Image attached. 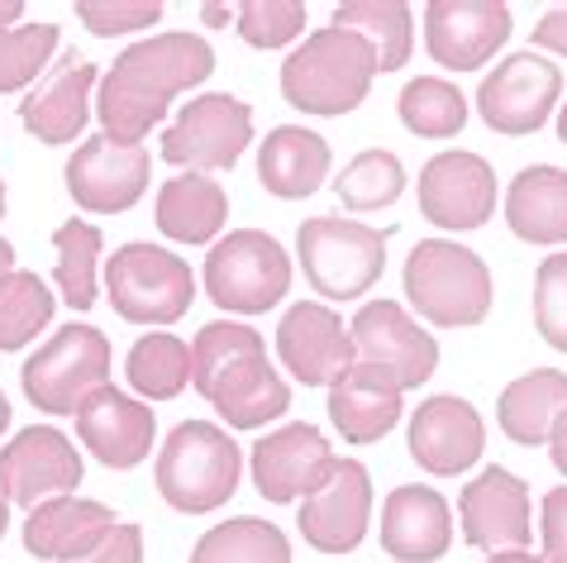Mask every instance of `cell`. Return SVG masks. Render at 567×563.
I'll return each instance as SVG.
<instances>
[{
    "instance_id": "6da1fadb",
    "label": "cell",
    "mask_w": 567,
    "mask_h": 563,
    "mask_svg": "<svg viewBox=\"0 0 567 563\" xmlns=\"http://www.w3.org/2000/svg\"><path fill=\"white\" fill-rule=\"evenodd\" d=\"M215 72V49L196 34H153L120 49L110 72L96 86V120L101 134L124 149H144L153 124L167 120V105Z\"/></svg>"
},
{
    "instance_id": "7a4b0ae2",
    "label": "cell",
    "mask_w": 567,
    "mask_h": 563,
    "mask_svg": "<svg viewBox=\"0 0 567 563\" xmlns=\"http://www.w3.org/2000/svg\"><path fill=\"white\" fill-rule=\"evenodd\" d=\"M192 382L234 430H262L291 411V387L272 368L267 344L244 320H210L192 339Z\"/></svg>"
},
{
    "instance_id": "3957f363",
    "label": "cell",
    "mask_w": 567,
    "mask_h": 563,
    "mask_svg": "<svg viewBox=\"0 0 567 563\" xmlns=\"http://www.w3.org/2000/svg\"><path fill=\"white\" fill-rule=\"evenodd\" d=\"M377 82V58L349 29H315L306 34L301 49H291L281 62V96L296 105L301 115L315 120H334L349 115L368 101V91Z\"/></svg>"
},
{
    "instance_id": "277c9868",
    "label": "cell",
    "mask_w": 567,
    "mask_h": 563,
    "mask_svg": "<svg viewBox=\"0 0 567 563\" xmlns=\"http://www.w3.org/2000/svg\"><path fill=\"white\" fill-rule=\"evenodd\" d=\"M244 478V449L239 440L215 426V420H182L167 430L157 449V492L182 515H206L215 506H229Z\"/></svg>"
},
{
    "instance_id": "5b68a950",
    "label": "cell",
    "mask_w": 567,
    "mask_h": 563,
    "mask_svg": "<svg viewBox=\"0 0 567 563\" xmlns=\"http://www.w3.org/2000/svg\"><path fill=\"white\" fill-rule=\"evenodd\" d=\"M401 282H405V301L430 325H444V330L482 325L496 301V282L482 254H472L467 244L453 239H420L405 254Z\"/></svg>"
},
{
    "instance_id": "8992f818",
    "label": "cell",
    "mask_w": 567,
    "mask_h": 563,
    "mask_svg": "<svg viewBox=\"0 0 567 563\" xmlns=\"http://www.w3.org/2000/svg\"><path fill=\"white\" fill-rule=\"evenodd\" d=\"M105 296L115 316L134 325H177L182 316H192L196 273L172 248L134 239L105 258Z\"/></svg>"
},
{
    "instance_id": "52a82bcc",
    "label": "cell",
    "mask_w": 567,
    "mask_h": 563,
    "mask_svg": "<svg viewBox=\"0 0 567 563\" xmlns=\"http://www.w3.org/2000/svg\"><path fill=\"white\" fill-rule=\"evenodd\" d=\"M20 387L34 411L43 416H76L91 392L110 387V339L86 320H72L24 358Z\"/></svg>"
},
{
    "instance_id": "ba28073f",
    "label": "cell",
    "mask_w": 567,
    "mask_h": 563,
    "mask_svg": "<svg viewBox=\"0 0 567 563\" xmlns=\"http://www.w3.org/2000/svg\"><path fill=\"white\" fill-rule=\"evenodd\" d=\"M206 291L229 316H262L291 287V258L267 229H229L206 254Z\"/></svg>"
},
{
    "instance_id": "9c48e42d",
    "label": "cell",
    "mask_w": 567,
    "mask_h": 563,
    "mask_svg": "<svg viewBox=\"0 0 567 563\" xmlns=\"http://www.w3.org/2000/svg\"><path fill=\"white\" fill-rule=\"evenodd\" d=\"M296 258L306 282L329 301H358L386 268V234L343 215H310L296 229Z\"/></svg>"
},
{
    "instance_id": "30bf717a",
    "label": "cell",
    "mask_w": 567,
    "mask_h": 563,
    "mask_svg": "<svg viewBox=\"0 0 567 563\" xmlns=\"http://www.w3.org/2000/svg\"><path fill=\"white\" fill-rule=\"evenodd\" d=\"M248 144H254V111H248V101L225 96V91L192 96L157 139L163 163L177 172H206V177L234 167Z\"/></svg>"
},
{
    "instance_id": "8fae6325",
    "label": "cell",
    "mask_w": 567,
    "mask_h": 563,
    "mask_svg": "<svg viewBox=\"0 0 567 563\" xmlns=\"http://www.w3.org/2000/svg\"><path fill=\"white\" fill-rule=\"evenodd\" d=\"M563 105V68L548 53H511L477 86V115L496 134H534Z\"/></svg>"
},
{
    "instance_id": "7c38bea8",
    "label": "cell",
    "mask_w": 567,
    "mask_h": 563,
    "mask_svg": "<svg viewBox=\"0 0 567 563\" xmlns=\"http://www.w3.org/2000/svg\"><path fill=\"white\" fill-rule=\"evenodd\" d=\"M496 167L472 149L434 153L420 172V215L434 229H482L496 215Z\"/></svg>"
},
{
    "instance_id": "4fadbf2b",
    "label": "cell",
    "mask_w": 567,
    "mask_h": 563,
    "mask_svg": "<svg viewBox=\"0 0 567 563\" xmlns=\"http://www.w3.org/2000/svg\"><path fill=\"white\" fill-rule=\"evenodd\" d=\"M334 444H329L324 430H315L310 420H296V426L267 430L262 440L248 453V473H254V488L267 497L272 506H291L306 502L310 492L324 488V478L334 473Z\"/></svg>"
},
{
    "instance_id": "5bb4252c",
    "label": "cell",
    "mask_w": 567,
    "mask_h": 563,
    "mask_svg": "<svg viewBox=\"0 0 567 563\" xmlns=\"http://www.w3.org/2000/svg\"><path fill=\"white\" fill-rule=\"evenodd\" d=\"M86 478L76 444L53 426H29L0 449V492L10 506L34 511L49 497H72Z\"/></svg>"
},
{
    "instance_id": "9a60e30c",
    "label": "cell",
    "mask_w": 567,
    "mask_h": 563,
    "mask_svg": "<svg viewBox=\"0 0 567 563\" xmlns=\"http://www.w3.org/2000/svg\"><path fill=\"white\" fill-rule=\"evenodd\" d=\"M358 364H372L396 378L401 392L424 387L439 368V344L430 330H420L415 316H405L401 301H368L349 325Z\"/></svg>"
},
{
    "instance_id": "2e32d148",
    "label": "cell",
    "mask_w": 567,
    "mask_h": 563,
    "mask_svg": "<svg viewBox=\"0 0 567 563\" xmlns=\"http://www.w3.org/2000/svg\"><path fill=\"white\" fill-rule=\"evenodd\" d=\"M515 14L506 0H430L424 6V43L449 72H477L506 49Z\"/></svg>"
},
{
    "instance_id": "e0dca14e",
    "label": "cell",
    "mask_w": 567,
    "mask_h": 563,
    "mask_svg": "<svg viewBox=\"0 0 567 563\" xmlns=\"http://www.w3.org/2000/svg\"><path fill=\"white\" fill-rule=\"evenodd\" d=\"M463 540L482 554L501 550H529L534 540V511H529V482L511 468H482L458 497Z\"/></svg>"
},
{
    "instance_id": "ac0fdd59",
    "label": "cell",
    "mask_w": 567,
    "mask_h": 563,
    "mask_svg": "<svg viewBox=\"0 0 567 563\" xmlns=\"http://www.w3.org/2000/svg\"><path fill=\"white\" fill-rule=\"evenodd\" d=\"M405 434H411V459L434 478H458L467 468H477L486 453L482 411L467 397H453V392L424 397Z\"/></svg>"
},
{
    "instance_id": "d6986e66",
    "label": "cell",
    "mask_w": 567,
    "mask_h": 563,
    "mask_svg": "<svg viewBox=\"0 0 567 563\" xmlns=\"http://www.w3.org/2000/svg\"><path fill=\"white\" fill-rule=\"evenodd\" d=\"M68 192L91 215H124L148 192V153L124 149L105 134H91L68 158Z\"/></svg>"
},
{
    "instance_id": "ffe728a7",
    "label": "cell",
    "mask_w": 567,
    "mask_h": 563,
    "mask_svg": "<svg viewBox=\"0 0 567 563\" xmlns=\"http://www.w3.org/2000/svg\"><path fill=\"white\" fill-rule=\"evenodd\" d=\"M301 535L320 554H353L372 525V478L353 459H339L334 473L324 478L320 492L306 497L301 506Z\"/></svg>"
},
{
    "instance_id": "44dd1931",
    "label": "cell",
    "mask_w": 567,
    "mask_h": 563,
    "mask_svg": "<svg viewBox=\"0 0 567 563\" xmlns=\"http://www.w3.org/2000/svg\"><path fill=\"white\" fill-rule=\"evenodd\" d=\"M277 354L291 378L306 387H329L343 368L358 364L353 339L343 330V316H334L320 301H296L277 320Z\"/></svg>"
},
{
    "instance_id": "7402d4cb",
    "label": "cell",
    "mask_w": 567,
    "mask_h": 563,
    "mask_svg": "<svg viewBox=\"0 0 567 563\" xmlns=\"http://www.w3.org/2000/svg\"><path fill=\"white\" fill-rule=\"evenodd\" d=\"M153 406L138 401L130 392H115V387H101L91 392V401L76 411V440L91 449V459L115 468V473H130L153 453Z\"/></svg>"
},
{
    "instance_id": "603a6c76",
    "label": "cell",
    "mask_w": 567,
    "mask_h": 563,
    "mask_svg": "<svg viewBox=\"0 0 567 563\" xmlns=\"http://www.w3.org/2000/svg\"><path fill=\"white\" fill-rule=\"evenodd\" d=\"M96 82H101L96 62H86L76 53L58 58V68L20 101L24 130L34 134L39 144H49V149L72 144V139L91 124V91H96Z\"/></svg>"
},
{
    "instance_id": "cb8c5ba5",
    "label": "cell",
    "mask_w": 567,
    "mask_h": 563,
    "mask_svg": "<svg viewBox=\"0 0 567 563\" xmlns=\"http://www.w3.org/2000/svg\"><path fill=\"white\" fill-rule=\"evenodd\" d=\"M401 387L391 372L353 364L329 382V420L349 444H382L401 420Z\"/></svg>"
},
{
    "instance_id": "d4e9b609",
    "label": "cell",
    "mask_w": 567,
    "mask_h": 563,
    "mask_svg": "<svg viewBox=\"0 0 567 563\" xmlns=\"http://www.w3.org/2000/svg\"><path fill=\"white\" fill-rule=\"evenodd\" d=\"M453 544V511L434 488L405 482L382 502V550L401 563H434Z\"/></svg>"
},
{
    "instance_id": "484cf974",
    "label": "cell",
    "mask_w": 567,
    "mask_h": 563,
    "mask_svg": "<svg viewBox=\"0 0 567 563\" xmlns=\"http://www.w3.org/2000/svg\"><path fill=\"white\" fill-rule=\"evenodd\" d=\"M115 511L105 502H91V497H49L29 511L24 521V550L34 559H53V563H72L86 550L115 530Z\"/></svg>"
},
{
    "instance_id": "4316f807",
    "label": "cell",
    "mask_w": 567,
    "mask_h": 563,
    "mask_svg": "<svg viewBox=\"0 0 567 563\" xmlns=\"http://www.w3.org/2000/svg\"><path fill=\"white\" fill-rule=\"evenodd\" d=\"M329 139L306 124H281L258 144V182L277 201H306L329 182Z\"/></svg>"
},
{
    "instance_id": "83f0119b",
    "label": "cell",
    "mask_w": 567,
    "mask_h": 563,
    "mask_svg": "<svg viewBox=\"0 0 567 563\" xmlns=\"http://www.w3.org/2000/svg\"><path fill=\"white\" fill-rule=\"evenodd\" d=\"M153 221L172 244H215L229 221V196L206 172H177L157 186Z\"/></svg>"
},
{
    "instance_id": "f1b7e54d",
    "label": "cell",
    "mask_w": 567,
    "mask_h": 563,
    "mask_svg": "<svg viewBox=\"0 0 567 563\" xmlns=\"http://www.w3.org/2000/svg\"><path fill=\"white\" fill-rule=\"evenodd\" d=\"M506 225L525 244H567V172L548 163L515 172V182L506 186Z\"/></svg>"
},
{
    "instance_id": "f546056e",
    "label": "cell",
    "mask_w": 567,
    "mask_h": 563,
    "mask_svg": "<svg viewBox=\"0 0 567 563\" xmlns=\"http://www.w3.org/2000/svg\"><path fill=\"white\" fill-rule=\"evenodd\" d=\"M563 411H567V372L563 368L519 372L496 401V420H501V430H506V440L525 444V449L548 444V430H554V420Z\"/></svg>"
},
{
    "instance_id": "4dcf8cb0",
    "label": "cell",
    "mask_w": 567,
    "mask_h": 563,
    "mask_svg": "<svg viewBox=\"0 0 567 563\" xmlns=\"http://www.w3.org/2000/svg\"><path fill=\"white\" fill-rule=\"evenodd\" d=\"M329 24L368 43L377 72H401L415 53V6L405 0H339Z\"/></svg>"
},
{
    "instance_id": "1f68e13d",
    "label": "cell",
    "mask_w": 567,
    "mask_h": 563,
    "mask_svg": "<svg viewBox=\"0 0 567 563\" xmlns=\"http://www.w3.org/2000/svg\"><path fill=\"white\" fill-rule=\"evenodd\" d=\"M124 378L138 392V401H172L192 387V344L172 330L138 335L124 358Z\"/></svg>"
},
{
    "instance_id": "d6a6232c",
    "label": "cell",
    "mask_w": 567,
    "mask_h": 563,
    "mask_svg": "<svg viewBox=\"0 0 567 563\" xmlns=\"http://www.w3.org/2000/svg\"><path fill=\"white\" fill-rule=\"evenodd\" d=\"M186 563H291V544L262 515H229L196 540Z\"/></svg>"
},
{
    "instance_id": "836d02e7",
    "label": "cell",
    "mask_w": 567,
    "mask_h": 563,
    "mask_svg": "<svg viewBox=\"0 0 567 563\" xmlns=\"http://www.w3.org/2000/svg\"><path fill=\"white\" fill-rule=\"evenodd\" d=\"M53 248H58V291L76 316H86L101 296V229L86 225V221H62L53 234Z\"/></svg>"
},
{
    "instance_id": "e575fe53",
    "label": "cell",
    "mask_w": 567,
    "mask_h": 563,
    "mask_svg": "<svg viewBox=\"0 0 567 563\" xmlns=\"http://www.w3.org/2000/svg\"><path fill=\"white\" fill-rule=\"evenodd\" d=\"M396 115L420 139H453L467 124V101L444 76H411L396 96Z\"/></svg>"
},
{
    "instance_id": "d590c367",
    "label": "cell",
    "mask_w": 567,
    "mask_h": 563,
    "mask_svg": "<svg viewBox=\"0 0 567 563\" xmlns=\"http://www.w3.org/2000/svg\"><path fill=\"white\" fill-rule=\"evenodd\" d=\"M53 291L39 273H6L0 277V354H14L24 344H34L39 330L53 320Z\"/></svg>"
},
{
    "instance_id": "8d00e7d4",
    "label": "cell",
    "mask_w": 567,
    "mask_h": 563,
    "mask_svg": "<svg viewBox=\"0 0 567 563\" xmlns=\"http://www.w3.org/2000/svg\"><path fill=\"white\" fill-rule=\"evenodd\" d=\"M401 192H405V167H401V158L391 149H362L358 158L334 177L339 206L358 211V215L396 206Z\"/></svg>"
},
{
    "instance_id": "74e56055",
    "label": "cell",
    "mask_w": 567,
    "mask_h": 563,
    "mask_svg": "<svg viewBox=\"0 0 567 563\" xmlns=\"http://www.w3.org/2000/svg\"><path fill=\"white\" fill-rule=\"evenodd\" d=\"M58 24H14L0 29V96L39 82V72L58 53Z\"/></svg>"
},
{
    "instance_id": "f35d334b",
    "label": "cell",
    "mask_w": 567,
    "mask_h": 563,
    "mask_svg": "<svg viewBox=\"0 0 567 563\" xmlns=\"http://www.w3.org/2000/svg\"><path fill=\"white\" fill-rule=\"evenodd\" d=\"M306 24H310L306 0H244L239 14H234L239 39L248 43V49H262V53L296 43L306 34Z\"/></svg>"
},
{
    "instance_id": "ab89813d",
    "label": "cell",
    "mask_w": 567,
    "mask_h": 563,
    "mask_svg": "<svg viewBox=\"0 0 567 563\" xmlns=\"http://www.w3.org/2000/svg\"><path fill=\"white\" fill-rule=\"evenodd\" d=\"M534 330L548 349L567 354V248L548 254L534 273Z\"/></svg>"
},
{
    "instance_id": "60d3db41",
    "label": "cell",
    "mask_w": 567,
    "mask_h": 563,
    "mask_svg": "<svg viewBox=\"0 0 567 563\" xmlns=\"http://www.w3.org/2000/svg\"><path fill=\"white\" fill-rule=\"evenodd\" d=\"M163 14H167L163 0H76V20H82L91 34H101V39L153 29Z\"/></svg>"
},
{
    "instance_id": "b9f144b4",
    "label": "cell",
    "mask_w": 567,
    "mask_h": 563,
    "mask_svg": "<svg viewBox=\"0 0 567 563\" xmlns=\"http://www.w3.org/2000/svg\"><path fill=\"white\" fill-rule=\"evenodd\" d=\"M539 530H544V563H567V482L544 492Z\"/></svg>"
},
{
    "instance_id": "7bdbcfd3",
    "label": "cell",
    "mask_w": 567,
    "mask_h": 563,
    "mask_svg": "<svg viewBox=\"0 0 567 563\" xmlns=\"http://www.w3.org/2000/svg\"><path fill=\"white\" fill-rule=\"evenodd\" d=\"M72 563H144V530L120 521V525L96 544V550H86L82 559H72Z\"/></svg>"
},
{
    "instance_id": "ee69618b",
    "label": "cell",
    "mask_w": 567,
    "mask_h": 563,
    "mask_svg": "<svg viewBox=\"0 0 567 563\" xmlns=\"http://www.w3.org/2000/svg\"><path fill=\"white\" fill-rule=\"evenodd\" d=\"M534 53L548 49V53H558L567 58V6H548L544 10V20L534 24V43H529Z\"/></svg>"
},
{
    "instance_id": "f6af8a7d",
    "label": "cell",
    "mask_w": 567,
    "mask_h": 563,
    "mask_svg": "<svg viewBox=\"0 0 567 563\" xmlns=\"http://www.w3.org/2000/svg\"><path fill=\"white\" fill-rule=\"evenodd\" d=\"M548 459H554L558 473H567V411L554 420V430H548Z\"/></svg>"
},
{
    "instance_id": "bcb514c9",
    "label": "cell",
    "mask_w": 567,
    "mask_h": 563,
    "mask_svg": "<svg viewBox=\"0 0 567 563\" xmlns=\"http://www.w3.org/2000/svg\"><path fill=\"white\" fill-rule=\"evenodd\" d=\"M234 14H239V6H219V0H210V6H200V24H206V29H225Z\"/></svg>"
},
{
    "instance_id": "7dc6e473",
    "label": "cell",
    "mask_w": 567,
    "mask_h": 563,
    "mask_svg": "<svg viewBox=\"0 0 567 563\" xmlns=\"http://www.w3.org/2000/svg\"><path fill=\"white\" fill-rule=\"evenodd\" d=\"M482 563H544L534 550H501V554H486Z\"/></svg>"
},
{
    "instance_id": "c3c4849f",
    "label": "cell",
    "mask_w": 567,
    "mask_h": 563,
    "mask_svg": "<svg viewBox=\"0 0 567 563\" xmlns=\"http://www.w3.org/2000/svg\"><path fill=\"white\" fill-rule=\"evenodd\" d=\"M24 14V0H0V29H14Z\"/></svg>"
},
{
    "instance_id": "681fc988",
    "label": "cell",
    "mask_w": 567,
    "mask_h": 563,
    "mask_svg": "<svg viewBox=\"0 0 567 563\" xmlns=\"http://www.w3.org/2000/svg\"><path fill=\"white\" fill-rule=\"evenodd\" d=\"M14 273V244L10 239H0V277Z\"/></svg>"
},
{
    "instance_id": "f907efd6",
    "label": "cell",
    "mask_w": 567,
    "mask_h": 563,
    "mask_svg": "<svg viewBox=\"0 0 567 563\" xmlns=\"http://www.w3.org/2000/svg\"><path fill=\"white\" fill-rule=\"evenodd\" d=\"M10 430V401H6V392H0V434Z\"/></svg>"
},
{
    "instance_id": "816d5d0a",
    "label": "cell",
    "mask_w": 567,
    "mask_h": 563,
    "mask_svg": "<svg viewBox=\"0 0 567 563\" xmlns=\"http://www.w3.org/2000/svg\"><path fill=\"white\" fill-rule=\"evenodd\" d=\"M6 525H10V502H6V492H0V535H6Z\"/></svg>"
},
{
    "instance_id": "f5cc1de1",
    "label": "cell",
    "mask_w": 567,
    "mask_h": 563,
    "mask_svg": "<svg viewBox=\"0 0 567 563\" xmlns=\"http://www.w3.org/2000/svg\"><path fill=\"white\" fill-rule=\"evenodd\" d=\"M558 139H563V144H567V101L558 105Z\"/></svg>"
},
{
    "instance_id": "db71d44e",
    "label": "cell",
    "mask_w": 567,
    "mask_h": 563,
    "mask_svg": "<svg viewBox=\"0 0 567 563\" xmlns=\"http://www.w3.org/2000/svg\"><path fill=\"white\" fill-rule=\"evenodd\" d=\"M0 221H6V182H0Z\"/></svg>"
}]
</instances>
